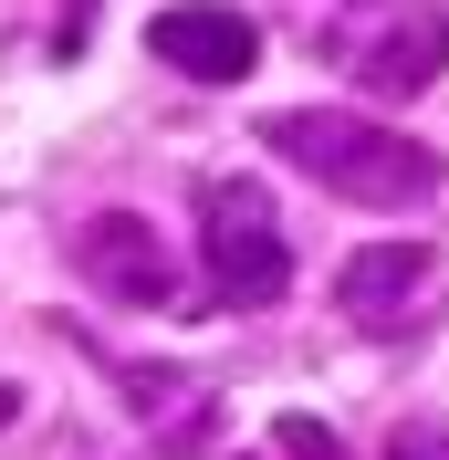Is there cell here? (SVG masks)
<instances>
[{
	"label": "cell",
	"instance_id": "8992f818",
	"mask_svg": "<svg viewBox=\"0 0 449 460\" xmlns=\"http://www.w3.org/2000/svg\"><path fill=\"white\" fill-rule=\"evenodd\" d=\"M428 283H439V252H428V241H365L335 272V304H345V324L387 335V324H408L428 304Z\"/></svg>",
	"mask_w": 449,
	"mask_h": 460
},
{
	"label": "cell",
	"instance_id": "52a82bcc",
	"mask_svg": "<svg viewBox=\"0 0 449 460\" xmlns=\"http://www.w3.org/2000/svg\"><path fill=\"white\" fill-rule=\"evenodd\" d=\"M115 387H126V408L157 429V450H198V439L220 429V398H209L189 367H126Z\"/></svg>",
	"mask_w": 449,
	"mask_h": 460
},
{
	"label": "cell",
	"instance_id": "ba28073f",
	"mask_svg": "<svg viewBox=\"0 0 449 460\" xmlns=\"http://www.w3.org/2000/svg\"><path fill=\"white\" fill-rule=\"evenodd\" d=\"M272 450H282V460H345V439L324 429V419H304V408H293V419H272Z\"/></svg>",
	"mask_w": 449,
	"mask_h": 460
},
{
	"label": "cell",
	"instance_id": "5b68a950",
	"mask_svg": "<svg viewBox=\"0 0 449 460\" xmlns=\"http://www.w3.org/2000/svg\"><path fill=\"white\" fill-rule=\"evenodd\" d=\"M74 261H84V283H94V293L136 304V314L178 304V261H168V241H157L136 209H94V220L74 230Z\"/></svg>",
	"mask_w": 449,
	"mask_h": 460
},
{
	"label": "cell",
	"instance_id": "277c9868",
	"mask_svg": "<svg viewBox=\"0 0 449 460\" xmlns=\"http://www.w3.org/2000/svg\"><path fill=\"white\" fill-rule=\"evenodd\" d=\"M146 53L168 63V74H189V84H251L261 74V31L230 0H168L146 22Z\"/></svg>",
	"mask_w": 449,
	"mask_h": 460
},
{
	"label": "cell",
	"instance_id": "7a4b0ae2",
	"mask_svg": "<svg viewBox=\"0 0 449 460\" xmlns=\"http://www.w3.org/2000/svg\"><path fill=\"white\" fill-rule=\"evenodd\" d=\"M198 252H209V293H220L230 314H272L282 293H293V241H282L272 199H261L251 178L198 189Z\"/></svg>",
	"mask_w": 449,
	"mask_h": 460
},
{
	"label": "cell",
	"instance_id": "9c48e42d",
	"mask_svg": "<svg viewBox=\"0 0 449 460\" xmlns=\"http://www.w3.org/2000/svg\"><path fill=\"white\" fill-rule=\"evenodd\" d=\"M397 460H449V429H397Z\"/></svg>",
	"mask_w": 449,
	"mask_h": 460
},
{
	"label": "cell",
	"instance_id": "6da1fadb",
	"mask_svg": "<svg viewBox=\"0 0 449 460\" xmlns=\"http://www.w3.org/2000/svg\"><path fill=\"white\" fill-rule=\"evenodd\" d=\"M261 146L282 168H304L313 189H335L356 209H418L439 189V146H418L408 126H376V115H335V105H293V115H261Z\"/></svg>",
	"mask_w": 449,
	"mask_h": 460
},
{
	"label": "cell",
	"instance_id": "3957f363",
	"mask_svg": "<svg viewBox=\"0 0 449 460\" xmlns=\"http://www.w3.org/2000/svg\"><path fill=\"white\" fill-rule=\"evenodd\" d=\"M324 53L356 74L376 105H408V94H428L449 74V11L439 0H387V11H345L335 31H324Z\"/></svg>",
	"mask_w": 449,
	"mask_h": 460
}]
</instances>
